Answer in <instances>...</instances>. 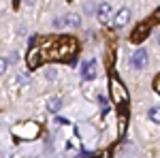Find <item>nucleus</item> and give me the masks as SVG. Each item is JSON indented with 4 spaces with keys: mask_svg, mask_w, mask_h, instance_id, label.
<instances>
[{
    "mask_svg": "<svg viewBox=\"0 0 160 158\" xmlns=\"http://www.w3.org/2000/svg\"><path fill=\"white\" fill-rule=\"evenodd\" d=\"M41 62L45 60H73L77 54V41L71 37H49L37 45Z\"/></svg>",
    "mask_w": 160,
    "mask_h": 158,
    "instance_id": "1",
    "label": "nucleus"
},
{
    "mask_svg": "<svg viewBox=\"0 0 160 158\" xmlns=\"http://www.w3.org/2000/svg\"><path fill=\"white\" fill-rule=\"evenodd\" d=\"M11 133H13V137H15L17 141H32V139H37L38 135H41V126H38L37 122L28 120V122L15 124Z\"/></svg>",
    "mask_w": 160,
    "mask_h": 158,
    "instance_id": "2",
    "label": "nucleus"
},
{
    "mask_svg": "<svg viewBox=\"0 0 160 158\" xmlns=\"http://www.w3.org/2000/svg\"><path fill=\"white\" fill-rule=\"evenodd\" d=\"M109 88H111V98H113V105L122 107V105H126V103H128V90L122 85V81H120L115 75H111Z\"/></svg>",
    "mask_w": 160,
    "mask_h": 158,
    "instance_id": "3",
    "label": "nucleus"
},
{
    "mask_svg": "<svg viewBox=\"0 0 160 158\" xmlns=\"http://www.w3.org/2000/svg\"><path fill=\"white\" fill-rule=\"evenodd\" d=\"M96 71H98L96 60H88V62H83V66H81L83 79H94V77H96Z\"/></svg>",
    "mask_w": 160,
    "mask_h": 158,
    "instance_id": "4",
    "label": "nucleus"
},
{
    "mask_svg": "<svg viewBox=\"0 0 160 158\" xmlns=\"http://www.w3.org/2000/svg\"><path fill=\"white\" fill-rule=\"evenodd\" d=\"M148 34H149V26L148 24H139L135 28V32L130 34V41H132V43H141Z\"/></svg>",
    "mask_w": 160,
    "mask_h": 158,
    "instance_id": "5",
    "label": "nucleus"
},
{
    "mask_svg": "<svg viewBox=\"0 0 160 158\" xmlns=\"http://www.w3.org/2000/svg\"><path fill=\"white\" fill-rule=\"evenodd\" d=\"M128 19H130V11H128V9H120L118 15L113 17V26H115V28H122V26L128 24Z\"/></svg>",
    "mask_w": 160,
    "mask_h": 158,
    "instance_id": "6",
    "label": "nucleus"
},
{
    "mask_svg": "<svg viewBox=\"0 0 160 158\" xmlns=\"http://www.w3.org/2000/svg\"><path fill=\"white\" fill-rule=\"evenodd\" d=\"M130 64L135 66V69H143L145 64H148V51H143V49H139L135 56H132V60H130Z\"/></svg>",
    "mask_w": 160,
    "mask_h": 158,
    "instance_id": "7",
    "label": "nucleus"
},
{
    "mask_svg": "<svg viewBox=\"0 0 160 158\" xmlns=\"http://www.w3.org/2000/svg\"><path fill=\"white\" fill-rule=\"evenodd\" d=\"M109 19H111V7L107 2H102L98 7V22L100 24H109Z\"/></svg>",
    "mask_w": 160,
    "mask_h": 158,
    "instance_id": "8",
    "label": "nucleus"
},
{
    "mask_svg": "<svg viewBox=\"0 0 160 158\" xmlns=\"http://www.w3.org/2000/svg\"><path fill=\"white\" fill-rule=\"evenodd\" d=\"M79 24H81L79 13H68V15H66V26H71V28H79Z\"/></svg>",
    "mask_w": 160,
    "mask_h": 158,
    "instance_id": "9",
    "label": "nucleus"
},
{
    "mask_svg": "<svg viewBox=\"0 0 160 158\" xmlns=\"http://www.w3.org/2000/svg\"><path fill=\"white\" fill-rule=\"evenodd\" d=\"M60 107H62V98H49V100H47V109H49L51 113H56Z\"/></svg>",
    "mask_w": 160,
    "mask_h": 158,
    "instance_id": "10",
    "label": "nucleus"
},
{
    "mask_svg": "<svg viewBox=\"0 0 160 158\" xmlns=\"http://www.w3.org/2000/svg\"><path fill=\"white\" fill-rule=\"evenodd\" d=\"M148 118H149L152 122L160 124V107H152V109L148 111Z\"/></svg>",
    "mask_w": 160,
    "mask_h": 158,
    "instance_id": "11",
    "label": "nucleus"
},
{
    "mask_svg": "<svg viewBox=\"0 0 160 158\" xmlns=\"http://www.w3.org/2000/svg\"><path fill=\"white\" fill-rule=\"evenodd\" d=\"M124 130H126V115L120 118V135H124Z\"/></svg>",
    "mask_w": 160,
    "mask_h": 158,
    "instance_id": "12",
    "label": "nucleus"
},
{
    "mask_svg": "<svg viewBox=\"0 0 160 158\" xmlns=\"http://www.w3.org/2000/svg\"><path fill=\"white\" fill-rule=\"evenodd\" d=\"M45 77H47V79H53V77H56V71H53V69H47V71H45Z\"/></svg>",
    "mask_w": 160,
    "mask_h": 158,
    "instance_id": "13",
    "label": "nucleus"
},
{
    "mask_svg": "<svg viewBox=\"0 0 160 158\" xmlns=\"http://www.w3.org/2000/svg\"><path fill=\"white\" fill-rule=\"evenodd\" d=\"M7 64H9V62L4 60V58H0V75H2L4 71H7Z\"/></svg>",
    "mask_w": 160,
    "mask_h": 158,
    "instance_id": "14",
    "label": "nucleus"
},
{
    "mask_svg": "<svg viewBox=\"0 0 160 158\" xmlns=\"http://www.w3.org/2000/svg\"><path fill=\"white\" fill-rule=\"evenodd\" d=\"M154 88H156V92H160V77L156 79V81H154Z\"/></svg>",
    "mask_w": 160,
    "mask_h": 158,
    "instance_id": "15",
    "label": "nucleus"
},
{
    "mask_svg": "<svg viewBox=\"0 0 160 158\" xmlns=\"http://www.w3.org/2000/svg\"><path fill=\"white\" fill-rule=\"evenodd\" d=\"M24 2H26V4H32V2H34V0H24Z\"/></svg>",
    "mask_w": 160,
    "mask_h": 158,
    "instance_id": "16",
    "label": "nucleus"
},
{
    "mask_svg": "<svg viewBox=\"0 0 160 158\" xmlns=\"http://www.w3.org/2000/svg\"><path fill=\"white\" fill-rule=\"evenodd\" d=\"M158 43H160V34H158Z\"/></svg>",
    "mask_w": 160,
    "mask_h": 158,
    "instance_id": "17",
    "label": "nucleus"
}]
</instances>
